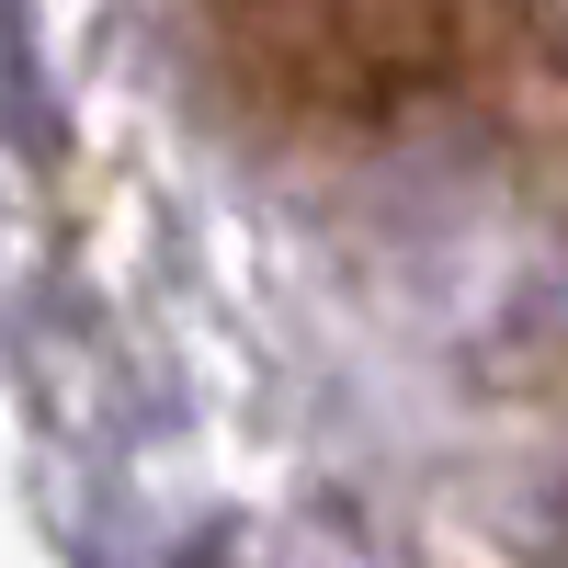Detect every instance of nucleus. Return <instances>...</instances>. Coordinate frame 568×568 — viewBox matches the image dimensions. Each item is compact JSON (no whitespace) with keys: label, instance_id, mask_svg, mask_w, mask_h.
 Here are the masks:
<instances>
[{"label":"nucleus","instance_id":"f257e3e1","mask_svg":"<svg viewBox=\"0 0 568 568\" xmlns=\"http://www.w3.org/2000/svg\"><path fill=\"white\" fill-rule=\"evenodd\" d=\"M296 23H329V0H240V12H227V45H240L251 69H273V80H296L318 58V34H296ZM353 23H364L353 103L420 91V80H444V58H455V0H353Z\"/></svg>","mask_w":568,"mask_h":568}]
</instances>
